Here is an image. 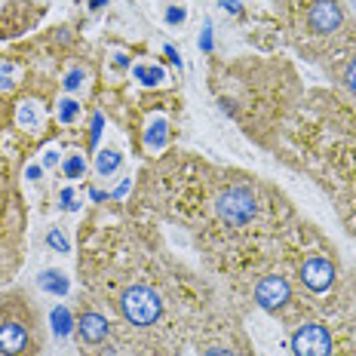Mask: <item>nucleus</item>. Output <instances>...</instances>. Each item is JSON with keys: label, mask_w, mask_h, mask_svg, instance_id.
I'll return each mask as SVG.
<instances>
[{"label": "nucleus", "mask_w": 356, "mask_h": 356, "mask_svg": "<svg viewBox=\"0 0 356 356\" xmlns=\"http://www.w3.org/2000/svg\"><path fill=\"white\" fill-rule=\"evenodd\" d=\"M283 16L292 43L314 62H320V56L350 19L341 0H283Z\"/></svg>", "instance_id": "obj_1"}, {"label": "nucleus", "mask_w": 356, "mask_h": 356, "mask_svg": "<svg viewBox=\"0 0 356 356\" xmlns=\"http://www.w3.org/2000/svg\"><path fill=\"white\" fill-rule=\"evenodd\" d=\"M0 356H43L40 314L22 292L0 298Z\"/></svg>", "instance_id": "obj_2"}, {"label": "nucleus", "mask_w": 356, "mask_h": 356, "mask_svg": "<svg viewBox=\"0 0 356 356\" xmlns=\"http://www.w3.org/2000/svg\"><path fill=\"white\" fill-rule=\"evenodd\" d=\"M261 188L249 178H227L212 197V212L227 231H249L261 218Z\"/></svg>", "instance_id": "obj_3"}, {"label": "nucleus", "mask_w": 356, "mask_h": 356, "mask_svg": "<svg viewBox=\"0 0 356 356\" xmlns=\"http://www.w3.org/2000/svg\"><path fill=\"white\" fill-rule=\"evenodd\" d=\"M114 307L120 310L123 323L132 332H151L154 325H160L166 301H163V292L154 283L132 280V283H123V289L117 292Z\"/></svg>", "instance_id": "obj_4"}, {"label": "nucleus", "mask_w": 356, "mask_h": 356, "mask_svg": "<svg viewBox=\"0 0 356 356\" xmlns=\"http://www.w3.org/2000/svg\"><path fill=\"white\" fill-rule=\"evenodd\" d=\"M323 68L332 74V80L356 102V19L350 16L341 34L329 43V49L320 56Z\"/></svg>", "instance_id": "obj_5"}, {"label": "nucleus", "mask_w": 356, "mask_h": 356, "mask_svg": "<svg viewBox=\"0 0 356 356\" xmlns=\"http://www.w3.org/2000/svg\"><path fill=\"white\" fill-rule=\"evenodd\" d=\"M298 286L304 289L307 295L314 298H323L325 292H332L338 283V267H335V258L325 255V249H316V252H304V258L298 261Z\"/></svg>", "instance_id": "obj_6"}, {"label": "nucleus", "mask_w": 356, "mask_h": 356, "mask_svg": "<svg viewBox=\"0 0 356 356\" xmlns=\"http://www.w3.org/2000/svg\"><path fill=\"white\" fill-rule=\"evenodd\" d=\"M117 166H120V154H117L114 147H108V151L99 154V163H95V169H99L102 175H111Z\"/></svg>", "instance_id": "obj_7"}, {"label": "nucleus", "mask_w": 356, "mask_h": 356, "mask_svg": "<svg viewBox=\"0 0 356 356\" xmlns=\"http://www.w3.org/2000/svg\"><path fill=\"white\" fill-rule=\"evenodd\" d=\"M83 157H80V154H71V157H68V163H65V175H68V178H80V175H83Z\"/></svg>", "instance_id": "obj_8"}, {"label": "nucleus", "mask_w": 356, "mask_h": 356, "mask_svg": "<svg viewBox=\"0 0 356 356\" xmlns=\"http://www.w3.org/2000/svg\"><path fill=\"white\" fill-rule=\"evenodd\" d=\"M40 283L47 286L49 292H56V289H58V292H65V289H68V283H65V280H62V273H43V280H40Z\"/></svg>", "instance_id": "obj_9"}, {"label": "nucleus", "mask_w": 356, "mask_h": 356, "mask_svg": "<svg viewBox=\"0 0 356 356\" xmlns=\"http://www.w3.org/2000/svg\"><path fill=\"white\" fill-rule=\"evenodd\" d=\"M77 111H80L77 102H62V108H58V120H62V123H71L74 117H77Z\"/></svg>", "instance_id": "obj_10"}, {"label": "nucleus", "mask_w": 356, "mask_h": 356, "mask_svg": "<svg viewBox=\"0 0 356 356\" xmlns=\"http://www.w3.org/2000/svg\"><path fill=\"white\" fill-rule=\"evenodd\" d=\"M80 83H83V71H74V74H71V77H68V80H65V86H68V89H77Z\"/></svg>", "instance_id": "obj_11"}]
</instances>
